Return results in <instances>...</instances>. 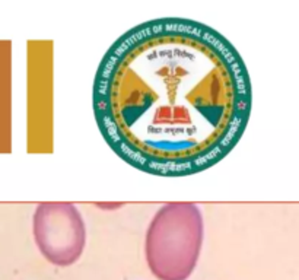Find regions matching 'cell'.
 Segmentation results:
<instances>
[{
  "label": "cell",
  "mask_w": 299,
  "mask_h": 280,
  "mask_svg": "<svg viewBox=\"0 0 299 280\" xmlns=\"http://www.w3.org/2000/svg\"><path fill=\"white\" fill-rule=\"evenodd\" d=\"M92 105L102 138L126 163L156 177H188L238 144L253 89L241 54L220 32L187 18H158L111 44Z\"/></svg>",
  "instance_id": "obj_1"
},
{
  "label": "cell",
  "mask_w": 299,
  "mask_h": 280,
  "mask_svg": "<svg viewBox=\"0 0 299 280\" xmlns=\"http://www.w3.org/2000/svg\"><path fill=\"white\" fill-rule=\"evenodd\" d=\"M32 235L45 260L67 267L79 260L85 250L86 225L73 203L44 201L34 212Z\"/></svg>",
  "instance_id": "obj_3"
},
{
  "label": "cell",
  "mask_w": 299,
  "mask_h": 280,
  "mask_svg": "<svg viewBox=\"0 0 299 280\" xmlns=\"http://www.w3.org/2000/svg\"><path fill=\"white\" fill-rule=\"evenodd\" d=\"M204 240V222L197 204L172 201L152 218L145 237V256L159 280H187L194 272Z\"/></svg>",
  "instance_id": "obj_2"
}]
</instances>
